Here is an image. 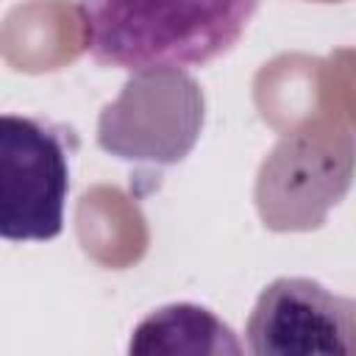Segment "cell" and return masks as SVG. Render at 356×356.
<instances>
[{
  "instance_id": "3",
  "label": "cell",
  "mask_w": 356,
  "mask_h": 356,
  "mask_svg": "<svg viewBox=\"0 0 356 356\" xmlns=\"http://www.w3.org/2000/svg\"><path fill=\"white\" fill-rule=\"evenodd\" d=\"M248 350L267 353H353L356 306L312 278H278L248 317Z\"/></svg>"
},
{
  "instance_id": "4",
  "label": "cell",
  "mask_w": 356,
  "mask_h": 356,
  "mask_svg": "<svg viewBox=\"0 0 356 356\" xmlns=\"http://www.w3.org/2000/svg\"><path fill=\"white\" fill-rule=\"evenodd\" d=\"M175 334H181V339L172 342L170 353H181V350H200V353H239L242 345L234 339V331L217 320L209 309L195 306V303H172L164 306L159 312H153L150 317H145L136 331L134 339L128 345L131 353H153L161 350V345L167 339H172Z\"/></svg>"
},
{
  "instance_id": "1",
  "label": "cell",
  "mask_w": 356,
  "mask_h": 356,
  "mask_svg": "<svg viewBox=\"0 0 356 356\" xmlns=\"http://www.w3.org/2000/svg\"><path fill=\"white\" fill-rule=\"evenodd\" d=\"M259 0H81L83 44L128 72L209 64L245 33Z\"/></svg>"
},
{
  "instance_id": "2",
  "label": "cell",
  "mask_w": 356,
  "mask_h": 356,
  "mask_svg": "<svg viewBox=\"0 0 356 356\" xmlns=\"http://www.w3.org/2000/svg\"><path fill=\"white\" fill-rule=\"evenodd\" d=\"M70 164L56 128L0 114V239L44 242L64 228Z\"/></svg>"
}]
</instances>
